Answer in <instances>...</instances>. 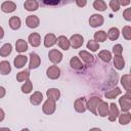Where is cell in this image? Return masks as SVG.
<instances>
[{"instance_id": "f6af8a7d", "label": "cell", "mask_w": 131, "mask_h": 131, "mask_svg": "<svg viewBox=\"0 0 131 131\" xmlns=\"http://www.w3.org/2000/svg\"><path fill=\"white\" fill-rule=\"evenodd\" d=\"M5 93H6V90L3 86H0V98L4 97L5 96Z\"/></svg>"}, {"instance_id": "5b68a950", "label": "cell", "mask_w": 131, "mask_h": 131, "mask_svg": "<svg viewBox=\"0 0 131 131\" xmlns=\"http://www.w3.org/2000/svg\"><path fill=\"white\" fill-rule=\"evenodd\" d=\"M48 58L53 64H57L62 59V53L57 49H51L48 52Z\"/></svg>"}, {"instance_id": "d6a6232c", "label": "cell", "mask_w": 131, "mask_h": 131, "mask_svg": "<svg viewBox=\"0 0 131 131\" xmlns=\"http://www.w3.org/2000/svg\"><path fill=\"white\" fill-rule=\"evenodd\" d=\"M107 38V35L104 31H98V32H95L94 33V40L96 42H104Z\"/></svg>"}, {"instance_id": "b9f144b4", "label": "cell", "mask_w": 131, "mask_h": 131, "mask_svg": "<svg viewBox=\"0 0 131 131\" xmlns=\"http://www.w3.org/2000/svg\"><path fill=\"white\" fill-rule=\"evenodd\" d=\"M45 5H57L61 0H41Z\"/></svg>"}, {"instance_id": "f546056e", "label": "cell", "mask_w": 131, "mask_h": 131, "mask_svg": "<svg viewBox=\"0 0 131 131\" xmlns=\"http://www.w3.org/2000/svg\"><path fill=\"white\" fill-rule=\"evenodd\" d=\"M106 35H107V38L110 39V40H112V41H115V40H117L118 38H119V35H120V31H119V29L118 28H111L110 30H108V32L106 33Z\"/></svg>"}, {"instance_id": "d590c367", "label": "cell", "mask_w": 131, "mask_h": 131, "mask_svg": "<svg viewBox=\"0 0 131 131\" xmlns=\"http://www.w3.org/2000/svg\"><path fill=\"white\" fill-rule=\"evenodd\" d=\"M32 89H33V84H32L31 80H30V79L26 80V81H25V84L21 86V91H23V93L28 94V93H30V92L32 91Z\"/></svg>"}, {"instance_id": "d4e9b609", "label": "cell", "mask_w": 131, "mask_h": 131, "mask_svg": "<svg viewBox=\"0 0 131 131\" xmlns=\"http://www.w3.org/2000/svg\"><path fill=\"white\" fill-rule=\"evenodd\" d=\"M11 72V66L9 61L7 60H2L0 61V74L1 75H8Z\"/></svg>"}, {"instance_id": "60d3db41", "label": "cell", "mask_w": 131, "mask_h": 131, "mask_svg": "<svg viewBox=\"0 0 131 131\" xmlns=\"http://www.w3.org/2000/svg\"><path fill=\"white\" fill-rule=\"evenodd\" d=\"M123 17H124L127 21H130V20H131V8H126V9L123 11Z\"/></svg>"}, {"instance_id": "bcb514c9", "label": "cell", "mask_w": 131, "mask_h": 131, "mask_svg": "<svg viewBox=\"0 0 131 131\" xmlns=\"http://www.w3.org/2000/svg\"><path fill=\"white\" fill-rule=\"evenodd\" d=\"M4 118H5V113H4V111L0 107V122H2V121L4 120Z\"/></svg>"}, {"instance_id": "f35d334b", "label": "cell", "mask_w": 131, "mask_h": 131, "mask_svg": "<svg viewBox=\"0 0 131 131\" xmlns=\"http://www.w3.org/2000/svg\"><path fill=\"white\" fill-rule=\"evenodd\" d=\"M122 52H123V47L121 44H116L113 47V53L115 55H122Z\"/></svg>"}, {"instance_id": "d6986e66", "label": "cell", "mask_w": 131, "mask_h": 131, "mask_svg": "<svg viewBox=\"0 0 131 131\" xmlns=\"http://www.w3.org/2000/svg\"><path fill=\"white\" fill-rule=\"evenodd\" d=\"M46 95L49 99H52L54 101H57L60 97V91L57 88H49L46 91Z\"/></svg>"}, {"instance_id": "e575fe53", "label": "cell", "mask_w": 131, "mask_h": 131, "mask_svg": "<svg viewBox=\"0 0 131 131\" xmlns=\"http://www.w3.org/2000/svg\"><path fill=\"white\" fill-rule=\"evenodd\" d=\"M30 78V72L29 70H25V71H21L19 72L17 75H16V80L18 82H25L26 80H28Z\"/></svg>"}, {"instance_id": "7dc6e473", "label": "cell", "mask_w": 131, "mask_h": 131, "mask_svg": "<svg viewBox=\"0 0 131 131\" xmlns=\"http://www.w3.org/2000/svg\"><path fill=\"white\" fill-rule=\"evenodd\" d=\"M3 37H4V30H3L2 27L0 26V40H1Z\"/></svg>"}, {"instance_id": "5bb4252c", "label": "cell", "mask_w": 131, "mask_h": 131, "mask_svg": "<svg viewBox=\"0 0 131 131\" xmlns=\"http://www.w3.org/2000/svg\"><path fill=\"white\" fill-rule=\"evenodd\" d=\"M56 43L63 50H68L70 48V46H71L70 45V40L66 36H63V35H60V36H58L56 38Z\"/></svg>"}, {"instance_id": "9a60e30c", "label": "cell", "mask_w": 131, "mask_h": 131, "mask_svg": "<svg viewBox=\"0 0 131 131\" xmlns=\"http://www.w3.org/2000/svg\"><path fill=\"white\" fill-rule=\"evenodd\" d=\"M39 24H40V19L37 15H29L26 18V25L31 29L37 28L39 26Z\"/></svg>"}, {"instance_id": "7a4b0ae2", "label": "cell", "mask_w": 131, "mask_h": 131, "mask_svg": "<svg viewBox=\"0 0 131 131\" xmlns=\"http://www.w3.org/2000/svg\"><path fill=\"white\" fill-rule=\"evenodd\" d=\"M101 100H102V99H101L100 97H98V96H93V97H91V98L88 99L87 102H86V108L89 110L93 115H97V113H96V107H97V104H98Z\"/></svg>"}, {"instance_id": "ee69618b", "label": "cell", "mask_w": 131, "mask_h": 131, "mask_svg": "<svg viewBox=\"0 0 131 131\" xmlns=\"http://www.w3.org/2000/svg\"><path fill=\"white\" fill-rule=\"evenodd\" d=\"M118 2L122 6H127V5L130 4V0H118Z\"/></svg>"}, {"instance_id": "3957f363", "label": "cell", "mask_w": 131, "mask_h": 131, "mask_svg": "<svg viewBox=\"0 0 131 131\" xmlns=\"http://www.w3.org/2000/svg\"><path fill=\"white\" fill-rule=\"evenodd\" d=\"M55 108H56V104H55V101L52 100V99H47L43 105H42V111L45 115H52L54 112H55Z\"/></svg>"}, {"instance_id": "4316f807", "label": "cell", "mask_w": 131, "mask_h": 131, "mask_svg": "<svg viewBox=\"0 0 131 131\" xmlns=\"http://www.w3.org/2000/svg\"><path fill=\"white\" fill-rule=\"evenodd\" d=\"M119 123L121 125H127L131 121V114L129 112H123L122 115H119Z\"/></svg>"}, {"instance_id": "44dd1931", "label": "cell", "mask_w": 131, "mask_h": 131, "mask_svg": "<svg viewBox=\"0 0 131 131\" xmlns=\"http://www.w3.org/2000/svg\"><path fill=\"white\" fill-rule=\"evenodd\" d=\"M27 61H28V57H27L26 55L19 54V55H17V56L14 58L13 63H14V67H15L16 69H21L23 67H25V64L27 63Z\"/></svg>"}, {"instance_id": "8fae6325", "label": "cell", "mask_w": 131, "mask_h": 131, "mask_svg": "<svg viewBox=\"0 0 131 131\" xmlns=\"http://www.w3.org/2000/svg\"><path fill=\"white\" fill-rule=\"evenodd\" d=\"M96 113H97L98 116H100V117H102V118L106 117L107 114H108V103L101 100V101L97 104Z\"/></svg>"}, {"instance_id": "836d02e7", "label": "cell", "mask_w": 131, "mask_h": 131, "mask_svg": "<svg viewBox=\"0 0 131 131\" xmlns=\"http://www.w3.org/2000/svg\"><path fill=\"white\" fill-rule=\"evenodd\" d=\"M93 7L98 11H104L106 10V3L103 0H95L93 2Z\"/></svg>"}, {"instance_id": "ab89813d", "label": "cell", "mask_w": 131, "mask_h": 131, "mask_svg": "<svg viewBox=\"0 0 131 131\" xmlns=\"http://www.w3.org/2000/svg\"><path fill=\"white\" fill-rule=\"evenodd\" d=\"M120 4L118 2V0H111L110 1V7L113 9V11H118L120 9Z\"/></svg>"}, {"instance_id": "277c9868", "label": "cell", "mask_w": 131, "mask_h": 131, "mask_svg": "<svg viewBox=\"0 0 131 131\" xmlns=\"http://www.w3.org/2000/svg\"><path fill=\"white\" fill-rule=\"evenodd\" d=\"M83 43H84V38L80 34H74L70 38V45L75 49L80 48L83 45Z\"/></svg>"}, {"instance_id": "484cf974", "label": "cell", "mask_w": 131, "mask_h": 131, "mask_svg": "<svg viewBox=\"0 0 131 131\" xmlns=\"http://www.w3.org/2000/svg\"><path fill=\"white\" fill-rule=\"evenodd\" d=\"M114 66L117 70H123L125 67V59L122 55H115L114 57Z\"/></svg>"}, {"instance_id": "52a82bcc", "label": "cell", "mask_w": 131, "mask_h": 131, "mask_svg": "<svg viewBox=\"0 0 131 131\" xmlns=\"http://www.w3.org/2000/svg\"><path fill=\"white\" fill-rule=\"evenodd\" d=\"M120 115V112H119V108L118 106L116 105V103H111L108 104V114H107V118H108V121L111 122H115L118 118V116Z\"/></svg>"}, {"instance_id": "603a6c76", "label": "cell", "mask_w": 131, "mask_h": 131, "mask_svg": "<svg viewBox=\"0 0 131 131\" xmlns=\"http://www.w3.org/2000/svg\"><path fill=\"white\" fill-rule=\"evenodd\" d=\"M15 50L19 53H23L28 50V43L24 39H18L15 42Z\"/></svg>"}, {"instance_id": "2e32d148", "label": "cell", "mask_w": 131, "mask_h": 131, "mask_svg": "<svg viewBox=\"0 0 131 131\" xmlns=\"http://www.w3.org/2000/svg\"><path fill=\"white\" fill-rule=\"evenodd\" d=\"M54 44H56V36L52 33H48L44 37V46L46 48L52 47Z\"/></svg>"}, {"instance_id": "f1b7e54d", "label": "cell", "mask_w": 131, "mask_h": 131, "mask_svg": "<svg viewBox=\"0 0 131 131\" xmlns=\"http://www.w3.org/2000/svg\"><path fill=\"white\" fill-rule=\"evenodd\" d=\"M12 50V46L10 43H5L2 45V47L0 48V56L2 57H6L11 53Z\"/></svg>"}, {"instance_id": "1f68e13d", "label": "cell", "mask_w": 131, "mask_h": 131, "mask_svg": "<svg viewBox=\"0 0 131 131\" xmlns=\"http://www.w3.org/2000/svg\"><path fill=\"white\" fill-rule=\"evenodd\" d=\"M98 57L103 61V62H110L112 59V53L108 50H102L98 53Z\"/></svg>"}, {"instance_id": "cb8c5ba5", "label": "cell", "mask_w": 131, "mask_h": 131, "mask_svg": "<svg viewBox=\"0 0 131 131\" xmlns=\"http://www.w3.org/2000/svg\"><path fill=\"white\" fill-rule=\"evenodd\" d=\"M70 66L72 69L74 70H77V71H80L83 69V64H82V61L80 60L79 57L77 56H73L71 59H70Z\"/></svg>"}, {"instance_id": "74e56055", "label": "cell", "mask_w": 131, "mask_h": 131, "mask_svg": "<svg viewBox=\"0 0 131 131\" xmlns=\"http://www.w3.org/2000/svg\"><path fill=\"white\" fill-rule=\"evenodd\" d=\"M122 34H123V37L126 40H130L131 39V27L130 26H125L122 30Z\"/></svg>"}, {"instance_id": "7402d4cb", "label": "cell", "mask_w": 131, "mask_h": 131, "mask_svg": "<svg viewBox=\"0 0 131 131\" xmlns=\"http://www.w3.org/2000/svg\"><path fill=\"white\" fill-rule=\"evenodd\" d=\"M121 84L127 92H130V90H131V76H130V74H126L121 78Z\"/></svg>"}, {"instance_id": "83f0119b", "label": "cell", "mask_w": 131, "mask_h": 131, "mask_svg": "<svg viewBox=\"0 0 131 131\" xmlns=\"http://www.w3.org/2000/svg\"><path fill=\"white\" fill-rule=\"evenodd\" d=\"M20 25H21V21L18 16H11L9 18V27L12 30H18L20 28Z\"/></svg>"}, {"instance_id": "7bdbcfd3", "label": "cell", "mask_w": 131, "mask_h": 131, "mask_svg": "<svg viewBox=\"0 0 131 131\" xmlns=\"http://www.w3.org/2000/svg\"><path fill=\"white\" fill-rule=\"evenodd\" d=\"M75 1H76V4L79 7H84L87 4V0H75Z\"/></svg>"}, {"instance_id": "ac0fdd59", "label": "cell", "mask_w": 131, "mask_h": 131, "mask_svg": "<svg viewBox=\"0 0 131 131\" xmlns=\"http://www.w3.org/2000/svg\"><path fill=\"white\" fill-rule=\"evenodd\" d=\"M42 100H43V94L40 91H36L30 96V102L33 105H39L42 102Z\"/></svg>"}, {"instance_id": "7c38bea8", "label": "cell", "mask_w": 131, "mask_h": 131, "mask_svg": "<svg viewBox=\"0 0 131 131\" xmlns=\"http://www.w3.org/2000/svg\"><path fill=\"white\" fill-rule=\"evenodd\" d=\"M79 56H80V58H81L85 63H87V64H89V66L94 62V56H93L90 52H88V51H86V50H81V51L79 52Z\"/></svg>"}, {"instance_id": "ffe728a7", "label": "cell", "mask_w": 131, "mask_h": 131, "mask_svg": "<svg viewBox=\"0 0 131 131\" xmlns=\"http://www.w3.org/2000/svg\"><path fill=\"white\" fill-rule=\"evenodd\" d=\"M24 7L28 11H35L39 8V3L37 0H26L24 3Z\"/></svg>"}, {"instance_id": "30bf717a", "label": "cell", "mask_w": 131, "mask_h": 131, "mask_svg": "<svg viewBox=\"0 0 131 131\" xmlns=\"http://www.w3.org/2000/svg\"><path fill=\"white\" fill-rule=\"evenodd\" d=\"M86 99L85 97H79L74 102V108L78 113H84L86 111Z\"/></svg>"}, {"instance_id": "4dcf8cb0", "label": "cell", "mask_w": 131, "mask_h": 131, "mask_svg": "<svg viewBox=\"0 0 131 131\" xmlns=\"http://www.w3.org/2000/svg\"><path fill=\"white\" fill-rule=\"evenodd\" d=\"M121 92H122L121 89L118 88V87H116V88H114V89H112V90L105 92V93H104V96H105L106 98H108V99H114L115 97H117L118 95H120Z\"/></svg>"}, {"instance_id": "e0dca14e", "label": "cell", "mask_w": 131, "mask_h": 131, "mask_svg": "<svg viewBox=\"0 0 131 131\" xmlns=\"http://www.w3.org/2000/svg\"><path fill=\"white\" fill-rule=\"evenodd\" d=\"M28 41L33 47H38L41 43V37H40L39 33H32L29 35Z\"/></svg>"}, {"instance_id": "8992f818", "label": "cell", "mask_w": 131, "mask_h": 131, "mask_svg": "<svg viewBox=\"0 0 131 131\" xmlns=\"http://www.w3.org/2000/svg\"><path fill=\"white\" fill-rule=\"evenodd\" d=\"M46 75H47V77H48L49 79H51V80H56V79H58L59 76H60V69H59L57 66H55V64L50 66V67L47 69V71H46Z\"/></svg>"}, {"instance_id": "ba28073f", "label": "cell", "mask_w": 131, "mask_h": 131, "mask_svg": "<svg viewBox=\"0 0 131 131\" xmlns=\"http://www.w3.org/2000/svg\"><path fill=\"white\" fill-rule=\"evenodd\" d=\"M103 21H104L103 16L100 15V14H97V13L96 14H92L90 16V18H89V25L92 28H98V27L102 26Z\"/></svg>"}, {"instance_id": "6da1fadb", "label": "cell", "mask_w": 131, "mask_h": 131, "mask_svg": "<svg viewBox=\"0 0 131 131\" xmlns=\"http://www.w3.org/2000/svg\"><path fill=\"white\" fill-rule=\"evenodd\" d=\"M119 104L121 106L122 112H129L131 108V95L129 92L124 94L119 98Z\"/></svg>"}, {"instance_id": "4fadbf2b", "label": "cell", "mask_w": 131, "mask_h": 131, "mask_svg": "<svg viewBox=\"0 0 131 131\" xmlns=\"http://www.w3.org/2000/svg\"><path fill=\"white\" fill-rule=\"evenodd\" d=\"M16 9V4L12 1H5L1 4V10L5 13H11Z\"/></svg>"}, {"instance_id": "9c48e42d", "label": "cell", "mask_w": 131, "mask_h": 131, "mask_svg": "<svg viewBox=\"0 0 131 131\" xmlns=\"http://www.w3.org/2000/svg\"><path fill=\"white\" fill-rule=\"evenodd\" d=\"M41 63V58L40 56L35 53V52H31L30 53V63H29V69L30 70H34L37 69Z\"/></svg>"}, {"instance_id": "8d00e7d4", "label": "cell", "mask_w": 131, "mask_h": 131, "mask_svg": "<svg viewBox=\"0 0 131 131\" xmlns=\"http://www.w3.org/2000/svg\"><path fill=\"white\" fill-rule=\"evenodd\" d=\"M87 49H89L92 52H95L99 49V43L96 42L95 40H89L87 43Z\"/></svg>"}]
</instances>
